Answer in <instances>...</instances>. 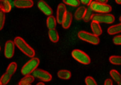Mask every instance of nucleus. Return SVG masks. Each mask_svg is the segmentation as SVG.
<instances>
[{"label":"nucleus","instance_id":"nucleus-1","mask_svg":"<svg viewBox=\"0 0 121 85\" xmlns=\"http://www.w3.org/2000/svg\"><path fill=\"white\" fill-rule=\"evenodd\" d=\"M14 42L15 45L25 55L31 58L34 57L35 54V50L21 37H15Z\"/></svg>","mask_w":121,"mask_h":85},{"label":"nucleus","instance_id":"nucleus-2","mask_svg":"<svg viewBox=\"0 0 121 85\" xmlns=\"http://www.w3.org/2000/svg\"><path fill=\"white\" fill-rule=\"evenodd\" d=\"M39 63L40 61L38 58H32L22 67L21 69L22 74L25 76L32 74L38 67Z\"/></svg>","mask_w":121,"mask_h":85},{"label":"nucleus","instance_id":"nucleus-3","mask_svg":"<svg viewBox=\"0 0 121 85\" xmlns=\"http://www.w3.org/2000/svg\"><path fill=\"white\" fill-rule=\"evenodd\" d=\"M78 37L83 41L88 42L94 45H97L100 42L99 36L93 33H91L84 31H81L78 33Z\"/></svg>","mask_w":121,"mask_h":85},{"label":"nucleus","instance_id":"nucleus-4","mask_svg":"<svg viewBox=\"0 0 121 85\" xmlns=\"http://www.w3.org/2000/svg\"><path fill=\"white\" fill-rule=\"evenodd\" d=\"M71 56L78 62L83 65H87L91 63V59L88 55L80 50L74 49L73 50Z\"/></svg>","mask_w":121,"mask_h":85},{"label":"nucleus","instance_id":"nucleus-5","mask_svg":"<svg viewBox=\"0 0 121 85\" xmlns=\"http://www.w3.org/2000/svg\"><path fill=\"white\" fill-rule=\"evenodd\" d=\"M90 7L92 10L99 14H108L112 11V7L108 4H104L96 1H92Z\"/></svg>","mask_w":121,"mask_h":85},{"label":"nucleus","instance_id":"nucleus-6","mask_svg":"<svg viewBox=\"0 0 121 85\" xmlns=\"http://www.w3.org/2000/svg\"><path fill=\"white\" fill-rule=\"evenodd\" d=\"M115 17L110 14H94L92 21H94L99 23H106L110 24L115 21Z\"/></svg>","mask_w":121,"mask_h":85},{"label":"nucleus","instance_id":"nucleus-7","mask_svg":"<svg viewBox=\"0 0 121 85\" xmlns=\"http://www.w3.org/2000/svg\"><path fill=\"white\" fill-rule=\"evenodd\" d=\"M32 76L44 82L50 81L52 78V75L48 72L41 69H36L33 73Z\"/></svg>","mask_w":121,"mask_h":85},{"label":"nucleus","instance_id":"nucleus-8","mask_svg":"<svg viewBox=\"0 0 121 85\" xmlns=\"http://www.w3.org/2000/svg\"><path fill=\"white\" fill-rule=\"evenodd\" d=\"M67 12L65 5L64 3H60L57 6L56 11V20L59 24H62L63 19Z\"/></svg>","mask_w":121,"mask_h":85},{"label":"nucleus","instance_id":"nucleus-9","mask_svg":"<svg viewBox=\"0 0 121 85\" xmlns=\"http://www.w3.org/2000/svg\"><path fill=\"white\" fill-rule=\"evenodd\" d=\"M15 45L14 41L7 40L5 43L4 48V55L7 59H11L13 57L15 52Z\"/></svg>","mask_w":121,"mask_h":85},{"label":"nucleus","instance_id":"nucleus-10","mask_svg":"<svg viewBox=\"0 0 121 85\" xmlns=\"http://www.w3.org/2000/svg\"><path fill=\"white\" fill-rule=\"evenodd\" d=\"M37 6L39 9L46 16L49 17L53 14L52 8L44 1H39L37 3Z\"/></svg>","mask_w":121,"mask_h":85},{"label":"nucleus","instance_id":"nucleus-11","mask_svg":"<svg viewBox=\"0 0 121 85\" xmlns=\"http://www.w3.org/2000/svg\"><path fill=\"white\" fill-rule=\"evenodd\" d=\"M14 5L18 8H29L34 5V2L31 0H16L14 1Z\"/></svg>","mask_w":121,"mask_h":85},{"label":"nucleus","instance_id":"nucleus-12","mask_svg":"<svg viewBox=\"0 0 121 85\" xmlns=\"http://www.w3.org/2000/svg\"><path fill=\"white\" fill-rule=\"evenodd\" d=\"M73 20V16L71 13L69 11H67L66 15L64 19H63V22L62 23V26L63 28L67 29L69 28L71 25Z\"/></svg>","mask_w":121,"mask_h":85},{"label":"nucleus","instance_id":"nucleus-13","mask_svg":"<svg viewBox=\"0 0 121 85\" xmlns=\"http://www.w3.org/2000/svg\"><path fill=\"white\" fill-rule=\"evenodd\" d=\"M12 6L9 0H0V11L5 13L10 12L12 9Z\"/></svg>","mask_w":121,"mask_h":85},{"label":"nucleus","instance_id":"nucleus-14","mask_svg":"<svg viewBox=\"0 0 121 85\" xmlns=\"http://www.w3.org/2000/svg\"><path fill=\"white\" fill-rule=\"evenodd\" d=\"M91 28L93 31V34L99 36L102 34V30L100 26L99 23L92 21L91 23Z\"/></svg>","mask_w":121,"mask_h":85},{"label":"nucleus","instance_id":"nucleus-15","mask_svg":"<svg viewBox=\"0 0 121 85\" xmlns=\"http://www.w3.org/2000/svg\"><path fill=\"white\" fill-rule=\"evenodd\" d=\"M86 9L87 8L83 6L79 7L75 12L74 15L75 19L78 21L83 19L86 11Z\"/></svg>","mask_w":121,"mask_h":85},{"label":"nucleus","instance_id":"nucleus-16","mask_svg":"<svg viewBox=\"0 0 121 85\" xmlns=\"http://www.w3.org/2000/svg\"><path fill=\"white\" fill-rule=\"evenodd\" d=\"M57 20L56 18L53 16L48 17L46 20V26L49 30L55 29L57 24Z\"/></svg>","mask_w":121,"mask_h":85},{"label":"nucleus","instance_id":"nucleus-17","mask_svg":"<svg viewBox=\"0 0 121 85\" xmlns=\"http://www.w3.org/2000/svg\"><path fill=\"white\" fill-rule=\"evenodd\" d=\"M107 32L110 35L121 33V23L110 27L108 29Z\"/></svg>","mask_w":121,"mask_h":85},{"label":"nucleus","instance_id":"nucleus-18","mask_svg":"<svg viewBox=\"0 0 121 85\" xmlns=\"http://www.w3.org/2000/svg\"><path fill=\"white\" fill-rule=\"evenodd\" d=\"M57 76L60 79L67 80L71 78V73L69 70H61L57 72Z\"/></svg>","mask_w":121,"mask_h":85},{"label":"nucleus","instance_id":"nucleus-19","mask_svg":"<svg viewBox=\"0 0 121 85\" xmlns=\"http://www.w3.org/2000/svg\"><path fill=\"white\" fill-rule=\"evenodd\" d=\"M48 36L50 40L53 43H57L59 40V35L55 29L49 30Z\"/></svg>","mask_w":121,"mask_h":85},{"label":"nucleus","instance_id":"nucleus-20","mask_svg":"<svg viewBox=\"0 0 121 85\" xmlns=\"http://www.w3.org/2000/svg\"><path fill=\"white\" fill-rule=\"evenodd\" d=\"M35 80V77L32 75H29L25 76L20 80L19 82V85H27L30 84Z\"/></svg>","mask_w":121,"mask_h":85},{"label":"nucleus","instance_id":"nucleus-21","mask_svg":"<svg viewBox=\"0 0 121 85\" xmlns=\"http://www.w3.org/2000/svg\"><path fill=\"white\" fill-rule=\"evenodd\" d=\"M94 15V11L90 6H88L86 9V11L83 18V21L85 22H88L92 20Z\"/></svg>","mask_w":121,"mask_h":85},{"label":"nucleus","instance_id":"nucleus-22","mask_svg":"<svg viewBox=\"0 0 121 85\" xmlns=\"http://www.w3.org/2000/svg\"><path fill=\"white\" fill-rule=\"evenodd\" d=\"M17 68V63L12 62L9 64L6 70V72L12 76L16 72Z\"/></svg>","mask_w":121,"mask_h":85},{"label":"nucleus","instance_id":"nucleus-23","mask_svg":"<svg viewBox=\"0 0 121 85\" xmlns=\"http://www.w3.org/2000/svg\"><path fill=\"white\" fill-rule=\"evenodd\" d=\"M110 75L112 79L117 83L121 81V75L117 70L113 69L111 70Z\"/></svg>","mask_w":121,"mask_h":85},{"label":"nucleus","instance_id":"nucleus-24","mask_svg":"<svg viewBox=\"0 0 121 85\" xmlns=\"http://www.w3.org/2000/svg\"><path fill=\"white\" fill-rule=\"evenodd\" d=\"M11 76L6 72L3 74L0 80V85H6L8 83L11 79Z\"/></svg>","mask_w":121,"mask_h":85},{"label":"nucleus","instance_id":"nucleus-25","mask_svg":"<svg viewBox=\"0 0 121 85\" xmlns=\"http://www.w3.org/2000/svg\"><path fill=\"white\" fill-rule=\"evenodd\" d=\"M111 63L115 65H121V57L117 56H112L109 58Z\"/></svg>","mask_w":121,"mask_h":85},{"label":"nucleus","instance_id":"nucleus-26","mask_svg":"<svg viewBox=\"0 0 121 85\" xmlns=\"http://www.w3.org/2000/svg\"><path fill=\"white\" fill-rule=\"evenodd\" d=\"M63 3L68 6H71L73 7H78L80 5V1L78 0H63Z\"/></svg>","mask_w":121,"mask_h":85},{"label":"nucleus","instance_id":"nucleus-27","mask_svg":"<svg viewBox=\"0 0 121 85\" xmlns=\"http://www.w3.org/2000/svg\"><path fill=\"white\" fill-rule=\"evenodd\" d=\"M6 20L5 13L3 11H0V30H1L4 27Z\"/></svg>","mask_w":121,"mask_h":85},{"label":"nucleus","instance_id":"nucleus-28","mask_svg":"<svg viewBox=\"0 0 121 85\" xmlns=\"http://www.w3.org/2000/svg\"><path fill=\"white\" fill-rule=\"evenodd\" d=\"M85 82L86 85H98L94 78L90 76H88L85 78Z\"/></svg>","mask_w":121,"mask_h":85},{"label":"nucleus","instance_id":"nucleus-29","mask_svg":"<svg viewBox=\"0 0 121 85\" xmlns=\"http://www.w3.org/2000/svg\"><path fill=\"white\" fill-rule=\"evenodd\" d=\"M113 43L116 45H121V35L114 36L112 39Z\"/></svg>","mask_w":121,"mask_h":85},{"label":"nucleus","instance_id":"nucleus-30","mask_svg":"<svg viewBox=\"0 0 121 85\" xmlns=\"http://www.w3.org/2000/svg\"><path fill=\"white\" fill-rule=\"evenodd\" d=\"M92 2V0H83L80 1V2L82 3L83 4L88 6H89L91 5Z\"/></svg>","mask_w":121,"mask_h":85},{"label":"nucleus","instance_id":"nucleus-31","mask_svg":"<svg viewBox=\"0 0 121 85\" xmlns=\"http://www.w3.org/2000/svg\"><path fill=\"white\" fill-rule=\"evenodd\" d=\"M104 85H113L112 80L110 79H107L105 81Z\"/></svg>","mask_w":121,"mask_h":85},{"label":"nucleus","instance_id":"nucleus-32","mask_svg":"<svg viewBox=\"0 0 121 85\" xmlns=\"http://www.w3.org/2000/svg\"><path fill=\"white\" fill-rule=\"evenodd\" d=\"M97 1L102 4H107V2H108V0H99Z\"/></svg>","mask_w":121,"mask_h":85},{"label":"nucleus","instance_id":"nucleus-33","mask_svg":"<svg viewBox=\"0 0 121 85\" xmlns=\"http://www.w3.org/2000/svg\"><path fill=\"white\" fill-rule=\"evenodd\" d=\"M115 2L118 5H121V0H116L115 1Z\"/></svg>","mask_w":121,"mask_h":85},{"label":"nucleus","instance_id":"nucleus-34","mask_svg":"<svg viewBox=\"0 0 121 85\" xmlns=\"http://www.w3.org/2000/svg\"><path fill=\"white\" fill-rule=\"evenodd\" d=\"M36 85H44V83H43V82H38Z\"/></svg>","mask_w":121,"mask_h":85},{"label":"nucleus","instance_id":"nucleus-35","mask_svg":"<svg viewBox=\"0 0 121 85\" xmlns=\"http://www.w3.org/2000/svg\"><path fill=\"white\" fill-rule=\"evenodd\" d=\"M118 83V85H121V81H120V82H119Z\"/></svg>","mask_w":121,"mask_h":85},{"label":"nucleus","instance_id":"nucleus-36","mask_svg":"<svg viewBox=\"0 0 121 85\" xmlns=\"http://www.w3.org/2000/svg\"><path fill=\"white\" fill-rule=\"evenodd\" d=\"M119 21L121 22V16L120 17H119Z\"/></svg>","mask_w":121,"mask_h":85},{"label":"nucleus","instance_id":"nucleus-37","mask_svg":"<svg viewBox=\"0 0 121 85\" xmlns=\"http://www.w3.org/2000/svg\"><path fill=\"white\" fill-rule=\"evenodd\" d=\"M30 85V84H28V85Z\"/></svg>","mask_w":121,"mask_h":85},{"label":"nucleus","instance_id":"nucleus-38","mask_svg":"<svg viewBox=\"0 0 121 85\" xmlns=\"http://www.w3.org/2000/svg\"><path fill=\"white\" fill-rule=\"evenodd\" d=\"M18 85H19V84H18Z\"/></svg>","mask_w":121,"mask_h":85}]
</instances>
